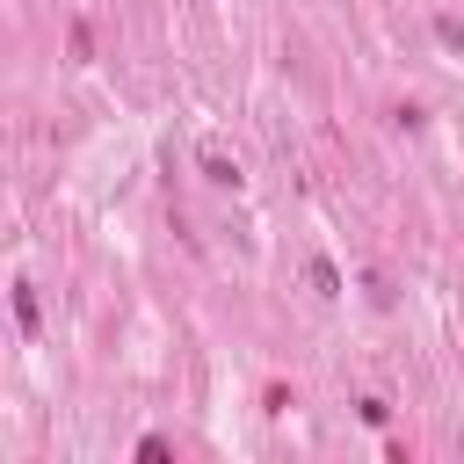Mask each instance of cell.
Segmentation results:
<instances>
[{
    "label": "cell",
    "mask_w": 464,
    "mask_h": 464,
    "mask_svg": "<svg viewBox=\"0 0 464 464\" xmlns=\"http://www.w3.org/2000/svg\"><path fill=\"white\" fill-rule=\"evenodd\" d=\"M203 181H218V188H239V160H225L218 145H203Z\"/></svg>",
    "instance_id": "cell-1"
},
{
    "label": "cell",
    "mask_w": 464,
    "mask_h": 464,
    "mask_svg": "<svg viewBox=\"0 0 464 464\" xmlns=\"http://www.w3.org/2000/svg\"><path fill=\"white\" fill-rule=\"evenodd\" d=\"M304 283H312V297H341V268H334L326 254H319V261L304 268Z\"/></svg>",
    "instance_id": "cell-2"
},
{
    "label": "cell",
    "mask_w": 464,
    "mask_h": 464,
    "mask_svg": "<svg viewBox=\"0 0 464 464\" xmlns=\"http://www.w3.org/2000/svg\"><path fill=\"white\" fill-rule=\"evenodd\" d=\"M14 319H22V334H36V290L29 283H14Z\"/></svg>",
    "instance_id": "cell-3"
}]
</instances>
